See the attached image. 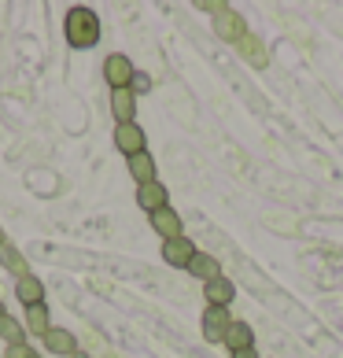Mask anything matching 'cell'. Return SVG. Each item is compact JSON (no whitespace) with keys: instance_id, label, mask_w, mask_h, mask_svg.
<instances>
[{"instance_id":"1","label":"cell","mask_w":343,"mask_h":358,"mask_svg":"<svg viewBox=\"0 0 343 358\" xmlns=\"http://www.w3.org/2000/svg\"><path fill=\"white\" fill-rule=\"evenodd\" d=\"M63 34H67V45L85 52L100 41V19L92 8H71L67 19H63Z\"/></svg>"},{"instance_id":"2","label":"cell","mask_w":343,"mask_h":358,"mask_svg":"<svg viewBox=\"0 0 343 358\" xmlns=\"http://www.w3.org/2000/svg\"><path fill=\"white\" fill-rule=\"evenodd\" d=\"M133 59L129 56H122V52H111L108 59H103V82L111 85V92L115 89H129L133 85Z\"/></svg>"},{"instance_id":"3","label":"cell","mask_w":343,"mask_h":358,"mask_svg":"<svg viewBox=\"0 0 343 358\" xmlns=\"http://www.w3.org/2000/svg\"><path fill=\"white\" fill-rule=\"evenodd\" d=\"M115 148L122 152L126 159H133L140 152H148V137L137 122H126V126H115Z\"/></svg>"},{"instance_id":"4","label":"cell","mask_w":343,"mask_h":358,"mask_svg":"<svg viewBox=\"0 0 343 358\" xmlns=\"http://www.w3.org/2000/svg\"><path fill=\"white\" fill-rule=\"evenodd\" d=\"M196 255H200V251H196V244L189 241V236L163 241V262H166V266H174V270H189Z\"/></svg>"},{"instance_id":"5","label":"cell","mask_w":343,"mask_h":358,"mask_svg":"<svg viewBox=\"0 0 343 358\" xmlns=\"http://www.w3.org/2000/svg\"><path fill=\"white\" fill-rule=\"evenodd\" d=\"M229 325H233L229 307H207L203 310V336H207V343H221L226 333H229Z\"/></svg>"},{"instance_id":"6","label":"cell","mask_w":343,"mask_h":358,"mask_svg":"<svg viewBox=\"0 0 343 358\" xmlns=\"http://www.w3.org/2000/svg\"><path fill=\"white\" fill-rule=\"evenodd\" d=\"M152 218V229L163 236V241H177V236H184V222H181V215L174 207H163V210H155V215H148Z\"/></svg>"},{"instance_id":"7","label":"cell","mask_w":343,"mask_h":358,"mask_svg":"<svg viewBox=\"0 0 343 358\" xmlns=\"http://www.w3.org/2000/svg\"><path fill=\"white\" fill-rule=\"evenodd\" d=\"M111 115H115V126L137 122V96H133V89H115L111 92Z\"/></svg>"},{"instance_id":"8","label":"cell","mask_w":343,"mask_h":358,"mask_svg":"<svg viewBox=\"0 0 343 358\" xmlns=\"http://www.w3.org/2000/svg\"><path fill=\"white\" fill-rule=\"evenodd\" d=\"M137 203H140V210H148V215H155V210L170 207V192H166V185H163V181L140 185V189H137Z\"/></svg>"},{"instance_id":"9","label":"cell","mask_w":343,"mask_h":358,"mask_svg":"<svg viewBox=\"0 0 343 358\" xmlns=\"http://www.w3.org/2000/svg\"><path fill=\"white\" fill-rule=\"evenodd\" d=\"M45 348H48L52 355H63V358H74L78 351H82V348H78V336L71 333V329H56V325L48 329Z\"/></svg>"},{"instance_id":"10","label":"cell","mask_w":343,"mask_h":358,"mask_svg":"<svg viewBox=\"0 0 343 358\" xmlns=\"http://www.w3.org/2000/svg\"><path fill=\"white\" fill-rule=\"evenodd\" d=\"M214 34L221 37V41H240V37L247 34V26H244V19L236 15L233 8H226V11L214 19Z\"/></svg>"},{"instance_id":"11","label":"cell","mask_w":343,"mask_h":358,"mask_svg":"<svg viewBox=\"0 0 343 358\" xmlns=\"http://www.w3.org/2000/svg\"><path fill=\"white\" fill-rule=\"evenodd\" d=\"M0 266H4L15 281H22V277H30V262H26V255L15 248V244H4L0 248Z\"/></svg>"},{"instance_id":"12","label":"cell","mask_w":343,"mask_h":358,"mask_svg":"<svg viewBox=\"0 0 343 358\" xmlns=\"http://www.w3.org/2000/svg\"><path fill=\"white\" fill-rule=\"evenodd\" d=\"M236 45H240V56L251 63V67H258V71H262V67H270V52L262 48V41H258L255 34H244Z\"/></svg>"},{"instance_id":"13","label":"cell","mask_w":343,"mask_h":358,"mask_svg":"<svg viewBox=\"0 0 343 358\" xmlns=\"http://www.w3.org/2000/svg\"><path fill=\"white\" fill-rule=\"evenodd\" d=\"M203 292H207V307H229V303L236 299V285L226 281V277H218V281L203 285Z\"/></svg>"},{"instance_id":"14","label":"cell","mask_w":343,"mask_h":358,"mask_svg":"<svg viewBox=\"0 0 343 358\" xmlns=\"http://www.w3.org/2000/svg\"><path fill=\"white\" fill-rule=\"evenodd\" d=\"M15 296H19L22 307L30 310V307H37V303H45V285L30 273V277H22V281H15Z\"/></svg>"},{"instance_id":"15","label":"cell","mask_w":343,"mask_h":358,"mask_svg":"<svg viewBox=\"0 0 343 358\" xmlns=\"http://www.w3.org/2000/svg\"><path fill=\"white\" fill-rule=\"evenodd\" d=\"M221 348H229V351L255 348V333H251V325H247V322H233V325H229V333H226V340H221Z\"/></svg>"},{"instance_id":"16","label":"cell","mask_w":343,"mask_h":358,"mask_svg":"<svg viewBox=\"0 0 343 358\" xmlns=\"http://www.w3.org/2000/svg\"><path fill=\"white\" fill-rule=\"evenodd\" d=\"M26 333H30V336H48V329H52V314H48V307H45V303H37V307H30V310H26Z\"/></svg>"},{"instance_id":"17","label":"cell","mask_w":343,"mask_h":358,"mask_svg":"<svg viewBox=\"0 0 343 358\" xmlns=\"http://www.w3.org/2000/svg\"><path fill=\"white\" fill-rule=\"evenodd\" d=\"M129 178L137 181V189H140V185H152L155 181V159L148 152L133 155V159H129Z\"/></svg>"},{"instance_id":"18","label":"cell","mask_w":343,"mask_h":358,"mask_svg":"<svg viewBox=\"0 0 343 358\" xmlns=\"http://www.w3.org/2000/svg\"><path fill=\"white\" fill-rule=\"evenodd\" d=\"M189 273L200 277L203 285H210V281H218V277H221V262H218L214 255H196L192 266H189Z\"/></svg>"},{"instance_id":"19","label":"cell","mask_w":343,"mask_h":358,"mask_svg":"<svg viewBox=\"0 0 343 358\" xmlns=\"http://www.w3.org/2000/svg\"><path fill=\"white\" fill-rule=\"evenodd\" d=\"M0 340H4L8 348H11V343H26V325L19 322V317L4 314V317H0Z\"/></svg>"},{"instance_id":"20","label":"cell","mask_w":343,"mask_h":358,"mask_svg":"<svg viewBox=\"0 0 343 358\" xmlns=\"http://www.w3.org/2000/svg\"><path fill=\"white\" fill-rule=\"evenodd\" d=\"M4 358H41V355H37L34 343H11V348L4 351Z\"/></svg>"},{"instance_id":"21","label":"cell","mask_w":343,"mask_h":358,"mask_svg":"<svg viewBox=\"0 0 343 358\" xmlns=\"http://www.w3.org/2000/svg\"><path fill=\"white\" fill-rule=\"evenodd\" d=\"M129 89H133V96H144V92H152V78L144 74V71H137V74H133V85H129Z\"/></svg>"},{"instance_id":"22","label":"cell","mask_w":343,"mask_h":358,"mask_svg":"<svg viewBox=\"0 0 343 358\" xmlns=\"http://www.w3.org/2000/svg\"><path fill=\"white\" fill-rule=\"evenodd\" d=\"M233 358H258L255 348H244V351H233Z\"/></svg>"},{"instance_id":"23","label":"cell","mask_w":343,"mask_h":358,"mask_svg":"<svg viewBox=\"0 0 343 358\" xmlns=\"http://www.w3.org/2000/svg\"><path fill=\"white\" fill-rule=\"evenodd\" d=\"M8 244V236H4V229H0V248H4Z\"/></svg>"},{"instance_id":"24","label":"cell","mask_w":343,"mask_h":358,"mask_svg":"<svg viewBox=\"0 0 343 358\" xmlns=\"http://www.w3.org/2000/svg\"><path fill=\"white\" fill-rule=\"evenodd\" d=\"M4 314H8V310H4V299H0V317H4Z\"/></svg>"},{"instance_id":"25","label":"cell","mask_w":343,"mask_h":358,"mask_svg":"<svg viewBox=\"0 0 343 358\" xmlns=\"http://www.w3.org/2000/svg\"><path fill=\"white\" fill-rule=\"evenodd\" d=\"M74 358H89V355H85V351H78V355H74Z\"/></svg>"}]
</instances>
